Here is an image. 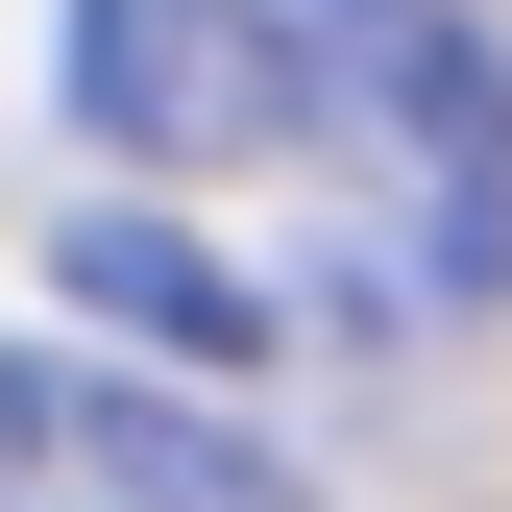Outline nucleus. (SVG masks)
<instances>
[{
  "label": "nucleus",
  "mask_w": 512,
  "mask_h": 512,
  "mask_svg": "<svg viewBox=\"0 0 512 512\" xmlns=\"http://www.w3.org/2000/svg\"><path fill=\"white\" fill-rule=\"evenodd\" d=\"M74 122L122 171H244L293 122V0H74Z\"/></svg>",
  "instance_id": "7ed1b4c3"
},
{
  "label": "nucleus",
  "mask_w": 512,
  "mask_h": 512,
  "mask_svg": "<svg viewBox=\"0 0 512 512\" xmlns=\"http://www.w3.org/2000/svg\"><path fill=\"white\" fill-rule=\"evenodd\" d=\"M49 269H74V293L122 317V342H171V366H244V342H269V293H244L220 244H171V220H74Z\"/></svg>",
  "instance_id": "20e7f679"
},
{
  "label": "nucleus",
  "mask_w": 512,
  "mask_h": 512,
  "mask_svg": "<svg viewBox=\"0 0 512 512\" xmlns=\"http://www.w3.org/2000/svg\"><path fill=\"white\" fill-rule=\"evenodd\" d=\"M293 122L342 147V196L415 293H512V74L439 0H293Z\"/></svg>",
  "instance_id": "f257e3e1"
},
{
  "label": "nucleus",
  "mask_w": 512,
  "mask_h": 512,
  "mask_svg": "<svg viewBox=\"0 0 512 512\" xmlns=\"http://www.w3.org/2000/svg\"><path fill=\"white\" fill-rule=\"evenodd\" d=\"M0 512H293V464L171 366H74L0 342Z\"/></svg>",
  "instance_id": "f03ea898"
}]
</instances>
